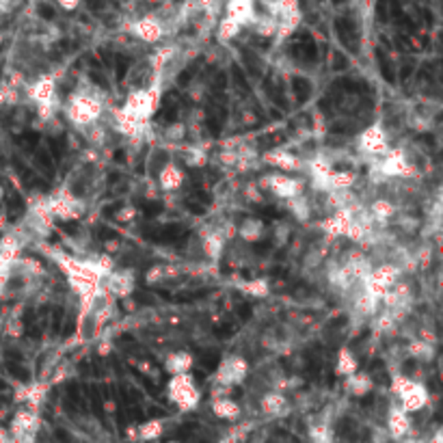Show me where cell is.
Wrapping results in <instances>:
<instances>
[{"instance_id": "e575fe53", "label": "cell", "mask_w": 443, "mask_h": 443, "mask_svg": "<svg viewBox=\"0 0 443 443\" xmlns=\"http://www.w3.org/2000/svg\"><path fill=\"white\" fill-rule=\"evenodd\" d=\"M184 134H186L184 121H173V124H169V126L165 128V138H167V141H182Z\"/></svg>"}, {"instance_id": "9a60e30c", "label": "cell", "mask_w": 443, "mask_h": 443, "mask_svg": "<svg viewBox=\"0 0 443 443\" xmlns=\"http://www.w3.org/2000/svg\"><path fill=\"white\" fill-rule=\"evenodd\" d=\"M387 430H389V437L396 439V441H400V439H405L409 434L411 417H409V413L400 405L389 409V413H387Z\"/></svg>"}, {"instance_id": "5b68a950", "label": "cell", "mask_w": 443, "mask_h": 443, "mask_svg": "<svg viewBox=\"0 0 443 443\" xmlns=\"http://www.w3.org/2000/svg\"><path fill=\"white\" fill-rule=\"evenodd\" d=\"M84 202L67 188H59L57 192L45 197V210L55 221H78L84 214Z\"/></svg>"}, {"instance_id": "e0dca14e", "label": "cell", "mask_w": 443, "mask_h": 443, "mask_svg": "<svg viewBox=\"0 0 443 443\" xmlns=\"http://www.w3.org/2000/svg\"><path fill=\"white\" fill-rule=\"evenodd\" d=\"M260 411L264 415H270V417H281L290 411V403L285 398V393L279 391V389H270L266 391L264 396L260 398Z\"/></svg>"}, {"instance_id": "7bdbcfd3", "label": "cell", "mask_w": 443, "mask_h": 443, "mask_svg": "<svg viewBox=\"0 0 443 443\" xmlns=\"http://www.w3.org/2000/svg\"><path fill=\"white\" fill-rule=\"evenodd\" d=\"M104 409H106V413H113V411H117V403L115 400H106Z\"/></svg>"}, {"instance_id": "f546056e", "label": "cell", "mask_w": 443, "mask_h": 443, "mask_svg": "<svg viewBox=\"0 0 443 443\" xmlns=\"http://www.w3.org/2000/svg\"><path fill=\"white\" fill-rule=\"evenodd\" d=\"M182 160H184V167L188 169H199L208 163V154L199 145H188L182 150Z\"/></svg>"}, {"instance_id": "2e32d148", "label": "cell", "mask_w": 443, "mask_h": 443, "mask_svg": "<svg viewBox=\"0 0 443 443\" xmlns=\"http://www.w3.org/2000/svg\"><path fill=\"white\" fill-rule=\"evenodd\" d=\"M186 182V171L175 165V163H165L158 169V186L165 192H175L182 188V184Z\"/></svg>"}, {"instance_id": "f6af8a7d", "label": "cell", "mask_w": 443, "mask_h": 443, "mask_svg": "<svg viewBox=\"0 0 443 443\" xmlns=\"http://www.w3.org/2000/svg\"><path fill=\"white\" fill-rule=\"evenodd\" d=\"M5 223H7V217L0 212V229H5Z\"/></svg>"}, {"instance_id": "6da1fadb", "label": "cell", "mask_w": 443, "mask_h": 443, "mask_svg": "<svg viewBox=\"0 0 443 443\" xmlns=\"http://www.w3.org/2000/svg\"><path fill=\"white\" fill-rule=\"evenodd\" d=\"M102 113H104V102L100 97V91L95 89H78L65 102V117L78 130L97 124L102 119Z\"/></svg>"}, {"instance_id": "4fadbf2b", "label": "cell", "mask_w": 443, "mask_h": 443, "mask_svg": "<svg viewBox=\"0 0 443 443\" xmlns=\"http://www.w3.org/2000/svg\"><path fill=\"white\" fill-rule=\"evenodd\" d=\"M260 163L268 165L279 171H299L305 169V160H301L297 154H292L288 150H270L266 154H260Z\"/></svg>"}, {"instance_id": "7a4b0ae2", "label": "cell", "mask_w": 443, "mask_h": 443, "mask_svg": "<svg viewBox=\"0 0 443 443\" xmlns=\"http://www.w3.org/2000/svg\"><path fill=\"white\" fill-rule=\"evenodd\" d=\"M160 97H163V89H160V78L156 76L152 87L130 91L119 111L143 126H150V119L156 115V111L160 106Z\"/></svg>"}, {"instance_id": "277c9868", "label": "cell", "mask_w": 443, "mask_h": 443, "mask_svg": "<svg viewBox=\"0 0 443 443\" xmlns=\"http://www.w3.org/2000/svg\"><path fill=\"white\" fill-rule=\"evenodd\" d=\"M391 391L396 393L398 405L407 413H417L428 405V389L424 383L413 381L403 374H393L391 376Z\"/></svg>"}, {"instance_id": "ac0fdd59", "label": "cell", "mask_w": 443, "mask_h": 443, "mask_svg": "<svg viewBox=\"0 0 443 443\" xmlns=\"http://www.w3.org/2000/svg\"><path fill=\"white\" fill-rule=\"evenodd\" d=\"M192 366H195V357L188 351H173L165 357V363H163V368L169 376L190 374Z\"/></svg>"}, {"instance_id": "f1b7e54d", "label": "cell", "mask_w": 443, "mask_h": 443, "mask_svg": "<svg viewBox=\"0 0 443 443\" xmlns=\"http://www.w3.org/2000/svg\"><path fill=\"white\" fill-rule=\"evenodd\" d=\"M177 273H180V268L173 266V264H154L152 268H147V273H145V283L147 285H156V283H160L165 279L177 277Z\"/></svg>"}, {"instance_id": "b9f144b4", "label": "cell", "mask_w": 443, "mask_h": 443, "mask_svg": "<svg viewBox=\"0 0 443 443\" xmlns=\"http://www.w3.org/2000/svg\"><path fill=\"white\" fill-rule=\"evenodd\" d=\"M9 441H11V437H9V430L0 428V443H9Z\"/></svg>"}, {"instance_id": "603a6c76", "label": "cell", "mask_w": 443, "mask_h": 443, "mask_svg": "<svg viewBox=\"0 0 443 443\" xmlns=\"http://www.w3.org/2000/svg\"><path fill=\"white\" fill-rule=\"evenodd\" d=\"M210 409H212L214 417L225 420V422H234V420H238L240 413H242L240 405H238L236 400H231L229 396H225V398H212Z\"/></svg>"}, {"instance_id": "7c38bea8", "label": "cell", "mask_w": 443, "mask_h": 443, "mask_svg": "<svg viewBox=\"0 0 443 443\" xmlns=\"http://www.w3.org/2000/svg\"><path fill=\"white\" fill-rule=\"evenodd\" d=\"M134 285H136V277L132 270H113L104 277L102 281V288L111 294L115 301H124L128 299L130 294L134 292Z\"/></svg>"}, {"instance_id": "d6a6232c", "label": "cell", "mask_w": 443, "mask_h": 443, "mask_svg": "<svg viewBox=\"0 0 443 443\" xmlns=\"http://www.w3.org/2000/svg\"><path fill=\"white\" fill-rule=\"evenodd\" d=\"M288 208L294 214V219H299L301 223L310 221V217H312V202L305 197V192L299 195V197H294V199H290Z\"/></svg>"}, {"instance_id": "7dc6e473", "label": "cell", "mask_w": 443, "mask_h": 443, "mask_svg": "<svg viewBox=\"0 0 443 443\" xmlns=\"http://www.w3.org/2000/svg\"><path fill=\"white\" fill-rule=\"evenodd\" d=\"M167 443H180V441H175V439H171V441H167Z\"/></svg>"}, {"instance_id": "ab89813d", "label": "cell", "mask_w": 443, "mask_h": 443, "mask_svg": "<svg viewBox=\"0 0 443 443\" xmlns=\"http://www.w3.org/2000/svg\"><path fill=\"white\" fill-rule=\"evenodd\" d=\"M57 5L63 9V11H76L80 7V0H57Z\"/></svg>"}, {"instance_id": "9c48e42d", "label": "cell", "mask_w": 443, "mask_h": 443, "mask_svg": "<svg viewBox=\"0 0 443 443\" xmlns=\"http://www.w3.org/2000/svg\"><path fill=\"white\" fill-rule=\"evenodd\" d=\"M403 268L398 266V264H393V262H383V264H378L376 268H372L370 270V275H368V279L363 281V285H366V290L368 292H372L374 297L381 301L383 299V294L385 292H389L393 285H396L400 279H403Z\"/></svg>"}, {"instance_id": "52a82bcc", "label": "cell", "mask_w": 443, "mask_h": 443, "mask_svg": "<svg viewBox=\"0 0 443 443\" xmlns=\"http://www.w3.org/2000/svg\"><path fill=\"white\" fill-rule=\"evenodd\" d=\"M258 188L260 190H270L281 202H290V199H294V197H299V195L305 192V182L301 177L275 171V173L262 175V180L258 182Z\"/></svg>"}, {"instance_id": "8992f818", "label": "cell", "mask_w": 443, "mask_h": 443, "mask_svg": "<svg viewBox=\"0 0 443 443\" xmlns=\"http://www.w3.org/2000/svg\"><path fill=\"white\" fill-rule=\"evenodd\" d=\"M374 169L385 180H409L417 175V169L405 150H389L381 158H374Z\"/></svg>"}, {"instance_id": "1f68e13d", "label": "cell", "mask_w": 443, "mask_h": 443, "mask_svg": "<svg viewBox=\"0 0 443 443\" xmlns=\"http://www.w3.org/2000/svg\"><path fill=\"white\" fill-rule=\"evenodd\" d=\"M80 132L84 134L87 143H89V145H93V147H102V145H106V141H109V130L104 128V124H102V121L91 124V126L82 128Z\"/></svg>"}, {"instance_id": "836d02e7", "label": "cell", "mask_w": 443, "mask_h": 443, "mask_svg": "<svg viewBox=\"0 0 443 443\" xmlns=\"http://www.w3.org/2000/svg\"><path fill=\"white\" fill-rule=\"evenodd\" d=\"M240 31H242V26H240L238 22H234L231 18L223 16L221 22H219V28H217V37H219L221 41H231V39L238 37Z\"/></svg>"}, {"instance_id": "44dd1931", "label": "cell", "mask_w": 443, "mask_h": 443, "mask_svg": "<svg viewBox=\"0 0 443 443\" xmlns=\"http://www.w3.org/2000/svg\"><path fill=\"white\" fill-rule=\"evenodd\" d=\"M225 244H227V240L219 229H208L202 234V251L210 260H221V256L225 251Z\"/></svg>"}, {"instance_id": "30bf717a", "label": "cell", "mask_w": 443, "mask_h": 443, "mask_svg": "<svg viewBox=\"0 0 443 443\" xmlns=\"http://www.w3.org/2000/svg\"><path fill=\"white\" fill-rule=\"evenodd\" d=\"M357 150L368 156H374V158H381L383 154H387L389 152V136H387L385 128L381 124L368 126L357 138Z\"/></svg>"}, {"instance_id": "f35d334b", "label": "cell", "mask_w": 443, "mask_h": 443, "mask_svg": "<svg viewBox=\"0 0 443 443\" xmlns=\"http://www.w3.org/2000/svg\"><path fill=\"white\" fill-rule=\"evenodd\" d=\"M7 335H9V337H20V335H22V322H20V320H11V322L7 324Z\"/></svg>"}, {"instance_id": "7402d4cb", "label": "cell", "mask_w": 443, "mask_h": 443, "mask_svg": "<svg viewBox=\"0 0 443 443\" xmlns=\"http://www.w3.org/2000/svg\"><path fill=\"white\" fill-rule=\"evenodd\" d=\"M236 234L240 240L244 242H260L264 236H266V225L262 219H253V217H247L238 227H236Z\"/></svg>"}, {"instance_id": "4316f807", "label": "cell", "mask_w": 443, "mask_h": 443, "mask_svg": "<svg viewBox=\"0 0 443 443\" xmlns=\"http://www.w3.org/2000/svg\"><path fill=\"white\" fill-rule=\"evenodd\" d=\"M407 353H409L411 359L422 361V363H428V361L434 359L437 349H434V344L428 341V339H411L409 346H407Z\"/></svg>"}, {"instance_id": "74e56055", "label": "cell", "mask_w": 443, "mask_h": 443, "mask_svg": "<svg viewBox=\"0 0 443 443\" xmlns=\"http://www.w3.org/2000/svg\"><path fill=\"white\" fill-rule=\"evenodd\" d=\"M136 214H138V210H136L134 206H121V208L115 212V221L121 223V225H128V223H132V221L136 219Z\"/></svg>"}, {"instance_id": "d4e9b609", "label": "cell", "mask_w": 443, "mask_h": 443, "mask_svg": "<svg viewBox=\"0 0 443 443\" xmlns=\"http://www.w3.org/2000/svg\"><path fill=\"white\" fill-rule=\"evenodd\" d=\"M357 370H359V361H357L355 353H353L349 346H341L339 353H337V359H335V376L349 378V376H353Z\"/></svg>"}, {"instance_id": "cb8c5ba5", "label": "cell", "mask_w": 443, "mask_h": 443, "mask_svg": "<svg viewBox=\"0 0 443 443\" xmlns=\"http://www.w3.org/2000/svg\"><path fill=\"white\" fill-rule=\"evenodd\" d=\"M359 175L353 169H333L327 182V192L329 190H353V186L357 184Z\"/></svg>"}, {"instance_id": "3957f363", "label": "cell", "mask_w": 443, "mask_h": 443, "mask_svg": "<svg viewBox=\"0 0 443 443\" xmlns=\"http://www.w3.org/2000/svg\"><path fill=\"white\" fill-rule=\"evenodd\" d=\"M167 398L180 413H190L199 407L202 391L197 387L192 374H177L169 376L167 381Z\"/></svg>"}, {"instance_id": "ffe728a7", "label": "cell", "mask_w": 443, "mask_h": 443, "mask_svg": "<svg viewBox=\"0 0 443 443\" xmlns=\"http://www.w3.org/2000/svg\"><path fill=\"white\" fill-rule=\"evenodd\" d=\"M45 393H48V383L35 381L18 391V403H26L28 409L37 411L41 407V403L45 400Z\"/></svg>"}, {"instance_id": "60d3db41", "label": "cell", "mask_w": 443, "mask_h": 443, "mask_svg": "<svg viewBox=\"0 0 443 443\" xmlns=\"http://www.w3.org/2000/svg\"><path fill=\"white\" fill-rule=\"evenodd\" d=\"M247 199L249 202H262V195L258 186H247Z\"/></svg>"}, {"instance_id": "ba28073f", "label": "cell", "mask_w": 443, "mask_h": 443, "mask_svg": "<svg viewBox=\"0 0 443 443\" xmlns=\"http://www.w3.org/2000/svg\"><path fill=\"white\" fill-rule=\"evenodd\" d=\"M247 376H249V361L247 359H244L242 355H225L212 374V383L231 389V387L242 385Z\"/></svg>"}, {"instance_id": "83f0119b", "label": "cell", "mask_w": 443, "mask_h": 443, "mask_svg": "<svg viewBox=\"0 0 443 443\" xmlns=\"http://www.w3.org/2000/svg\"><path fill=\"white\" fill-rule=\"evenodd\" d=\"M238 290L242 294H247V297H253V299H266L270 294V281L266 277L249 279V281H242L238 285Z\"/></svg>"}, {"instance_id": "8fae6325", "label": "cell", "mask_w": 443, "mask_h": 443, "mask_svg": "<svg viewBox=\"0 0 443 443\" xmlns=\"http://www.w3.org/2000/svg\"><path fill=\"white\" fill-rule=\"evenodd\" d=\"M130 35L143 43H158L167 35V26L156 16H143L130 24Z\"/></svg>"}, {"instance_id": "ee69618b", "label": "cell", "mask_w": 443, "mask_h": 443, "mask_svg": "<svg viewBox=\"0 0 443 443\" xmlns=\"http://www.w3.org/2000/svg\"><path fill=\"white\" fill-rule=\"evenodd\" d=\"M430 443H443V432H441V430H434V434H432Z\"/></svg>"}, {"instance_id": "d6986e66", "label": "cell", "mask_w": 443, "mask_h": 443, "mask_svg": "<svg viewBox=\"0 0 443 443\" xmlns=\"http://www.w3.org/2000/svg\"><path fill=\"white\" fill-rule=\"evenodd\" d=\"M368 214H370V219H372V223L378 227H383V225H387L393 217L398 214V208H396V204H393L391 199H385V197H378V199H374L370 206H368Z\"/></svg>"}, {"instance_id": "5bb4252c", "label": "cell", "mask_w": 443, "mask_h": 443, "mask_svg": "<svg viewBox=\"0 0 443 443\" xmlns=\"http://www.w3.org/2000/svg\"><path fill=\"white\" fill-rule=\"evenodd\" d=\"M225 16L231 18L234 22H238L242 28L251 26L256 22V3L253 0H227L225 3Z\"/></svg>"}, {"instance_id": "4dcf8cb0", "label": "cell", "mask_w": 443, "mask_h": 443, "mask_svg": "<svg viewBox=\"0 0 443 443\" xmlns=\"http://www.w3.org/2000/svg\"><path fill=\"white\" fill-rule=\"evenodd\" d=\"M136 432H138V439L141 441H156L165 432V420H160V417L147 420L141 426H136Z\"/></svg>"}, {"instance_id": "8d00e7d4", "label": "cell", "mask_w": 443, "mask_h": 443, "mask_svg": "<svg viewBox=\"0 0 443 443\" xmlns=\"http://www.w3.org/2000/svg\"><path fill=\"white\" fill-rule=\"evenodd\" d=\"M217 160H219L223 167H227V169H236V165H238V160H240V154H238L236 150H221L219 156H217Z\"/></svg>"}, {"instance_id": "484cf974", "label": "cell", "mask_w": 443, "mask_h": 443, "mask_svg": "<svg viewBox=\"0 0 443 443\" xmlns=\"http://www.w3.org/2000/svg\"><path fill=\"white\" fill-rule=\"evenodd\" d=\"M372 389H374V381H372V376L368 372L357 370L353 376L346 378V391L351 393V396L363 398V396H368Z\"/></svg>"}, {"instance_id": "bcb514c9", "label": "cell", "mask_w": 443, "mask_h": 443, "mask_svg": "<svg viewBox=\"0 0 443 443\" xmlns=\"http://www.w3.org/2000/svg\"><path fill=\"white\" fill-rule=\"evenodd\" d=\"M5 199V188H3V184H0V202Z\"/></svg>"}, {"instance_id": "d590c367", "label": "cell", "mask_w": 443, "mask_h": 443, "mask_svg": "<svg viewBox=\"0 0 443 443\" xmlns=\"http://www.w3.org/2000/svg\"><path fill=\"white\" fill-rule=\"evenodd\" d=\"M310 437L314 443H331V430L327 424H318V426H312L310 430Z\"/></svg>"}]
</instances>
